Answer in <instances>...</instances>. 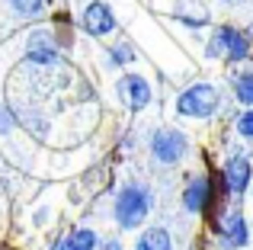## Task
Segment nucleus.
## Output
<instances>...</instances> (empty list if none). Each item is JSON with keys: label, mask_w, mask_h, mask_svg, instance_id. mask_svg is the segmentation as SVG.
Masks as SVG:
<instances>
[{"label": "nucleus", "mask_w": 253, "mask_h": 250, "mask_svg": "<svg viewBox=\"0 0 253 250\" xmlns=\"http://www.w3.org/2000/svg\"><path fill=\"white\" fill-rule=\"evenodd\" d=\"M13 128H16V116L6 103H0V135H10Z\"/></svg>", "instance_id": "18"}, {"label": "nucleus", "mask_w": 253, "mask_h": 250, "mask_svg": "<svg viewBox=\"0 0 253 250\" xmlns=\"http://www.w3.org/2000/svg\"><path fill=\"white\" fill-rule=\"evenodd\" d=\"M148 148H151V157H154L161 167H176V164H183V157L189 154V138L179 128H173V125H164V128H157L154 135H151Z\"/></svg>", "instance_id": "4"}, {"label": "nucleus", "mask_w": 253, "mask_h": 250, "mask_svg": "<svg viewBox=\"0 0 253 250\" xmlns=\"http://www.w3.org/2000/svg\"><path fill=\"white\" fill-rule=\"evenodd\" d=\"M61 61V48L58 45H26V64H39V68H51Z\"/></svg>", "instance_id": "12"}, {"label": "nucleus", "mask_w": 253, "mask_h": 250, "mask_svg": "<svg viewBox=\"0 0 253 250\" xmlns=\"http://www.w3.org/2000/svg\"><path fill=\"white\" fill-rule=\"evenodd\" d=\"M215 206V189H211V176L209 173H199L189 176L183 186V208L192 215H205L209 208Z\"/></svg>", "instance_id": "8"}, {"label": "nucleus", "mask_w": 253, "mask_h": 250, "mask_svg": "<svg viewBox=\"0 0 253 250\" xmlns=\"http://www.w3.org/2000/svg\"><path fill=\"white\" fill-rule=\"evenodd\" d=\"M250 189H253V183H250Z\"/></svg>", "instance_id": "22"}, {"label": "nucleus", "mask_w": 253, "mask_h": 250, "mask_svg": "<svg viewBox=\"0 0 253 250\" xmlns=\"http://www.w3.org/2000/svg\"><path fill=\"white\" fill-rule=\"evenodd\" d=\"M45 3H51V0H45Z\"/></svg>", "instance_id": "21"}, {"label": "nucleus", "mask_w": 253, "mask_h": 250, "mask_svg": "<svg viewBox=\"0 0 253 250\" xmlns=\"http://www.w3.org/2000/svg\"><path fill=\"white\" fill-rule=\"evenodd\" d=\"M250 51H253L250 36L244 29H237V26H231V23L218 26V29L211 32L209 45H205V55L209 58H221V61H228V64L247 61Z\"/></svg>", "instance_id": "2"}, {"label": "nucleus", "mask_w": 253, "mask_h": 250, "mask_svg": "<svg viewBox=\"0 0 253 250\" xmlns=\"http://www.w3.org/2000/svg\"><path fill=\"white\" fill-rule=\"evenodd\" d=\"M96 250H122V241L119 238H99Z\"/></svg>", "instance_id": "19"}, {"label": "nucleus", "mask_w": 253, "mask_h": 250, "mask_svg": "<svg viewBox=\"0 0 253 250\" xmlns=\"http://www.w3.org/2000/svg\"><path fill=\"white\" fill-rule=\"evenodd\" d=\"M173 19L183 23V26H189V29H202V26L211 23V16H209L205 6H196V10H183V6H176V10H173Z\"/></svg>", "instance_id": "13"}, {"label": "nucleus", "mask_w": 253, "mask_h": 250, "mask_svg": "<svg viewBox=\"0 0 253 250\" xmlns=\"http://www.w3.org/2000/svg\"><path fill=\"white\" fill-rule=\"evenodd\" d=\"M218 231H221L224 247H231V250H241V247L250 244V225H247V218H244L241 208H231V212L221 218V228H218Z\"/></svg>", "instance_id": "9"}, {"label": "nucleus", "mask_w": 253, "mask_h": 250, "mask_svg": "<svg viewBox=\"0 0 253 250\" xmlns=\"http://www.w3.org/2000/svg\"><path fill=\"white\" fill-rule=\"evenodd\" d=\"M221 3H244V0H221Z\"/></svg>", "instance_id": "20"}, {"label": "nucleus", "mask_w": 253, "mask_h": 250, "mask_svg": "<svg viewBox=\"0 0 253 250\" xmlns=\"http://www.w3.org/2000/svg\"><path fill=\"white\" fill-rule=\"evenodd\" d=\"M135 250H173V238L167 228L154 225V228H144L135 241Z\"/></svg>", "instance_id": "11"}, {"label": "nucleus", "mask_w": 253, "mask_h": 250, "mask_svg": "<svg viewBox=\"0 0 253 250\" xmlns=\"http://www.w3.org/2000/svg\"><path fill=\"white\" fill-rule=\"evenodd\" d=\"M81 29L90 39H106L119 29V16L106 0H90L81 13Z\"/></svg>", "instance_id": "5"}, {"label": "nucleus", "mask_w": 253, "mask_h": 250, "mask_svg": "<svg viewBox=\"0 0 253 250\" xmlns=\"http://www.w3.org/2000/svg\"><path fill=\"white\" fill-rule=\"evenodd\" d=\"M218 106H221V93H218V87H211L205 81L189 83L176 96V113L183 119H211L218 113Z\"/></svg>", "instance_id": "3"}, {"label": "nucleus", "mask_w": 253, "mask_h": 250, "mask_svg": "<svg viewBox=\"0 0 253 250\" xmlns=\"http://www.w3.org/2000/svg\"><path fill=\"white\" fill-rule=\"evenodd\" d=\"M116 93H119V103H125L131 113H141V109H148L151 100H154V90H151L148 77L135 74V71H128V74L119 77Z\"/></svg>", "instance_id": "7"}, {"label": "nucleus", "mask_w": 253, "mask_h": 250, "mask_svg": "<svg viewBox=\"0 0 253 250\" xmlns=\"http://www.w3.org/2000/svg\"><path fill=\"white\" fill-rule=\"evenodd\" d=\"M151 212H154V193H151V186H144L138 180L125 183L112 199V221H116L119 231L141 228Z\"/></svg>", "instance_id": "1"}, {"label": "nucleus", "mask_w": 253, "mask_h": 250, "mask_svg": "<svg viewBox=\"0 0 253 250\" xmlns=\"http://www.w3.org/2000/svg\"><path fill=\"white\" fill-rule=\"evenodd\" d=\"M218 180H221V193L244 196L250 189V183H253V164H250V157L247 154H231L228 161H224Z\"/></svg>", "instance_id": "6"}, {"label": "nucleus", "mask_w": 253, "mask_h": 250, "mask_svg": "<svg viewBox=\"0 0 253 250\" xmlns=\"http://www.w3.org/2000/svg\"><path fill=\"white\" fill-rule=\"evenodd\" d=\"M135 48H131L128 42H116V45H109L106 48V61H109V68H125V64H131L135 61Z\"/></svg>", "instance_id": "15"}, {"label": "nucleus", "mask_w": 253, "mask_h": 250, "mask_svg": "<svg viewBox=\"0 0 253 250\" xmlns=\"http://www.w3.org/2000/svg\"><path fill=\"white\" fill-rule=\"evenodd\" d=\"M237 135H241L244 141H253V109H244V113L237 116Z\"/></svg>", "instance_id": "17"}, {"label": "nucleus", "mask_w": 253, "mask_h": 250, "mask_svg": "<svg viewBox=\"0 0 253 250\" xmlns=\"http://www.w3.org/2000/svg\"><path fill=\"white\" fill-rule=\"evenodd\" d=\"M6 3H10V10L16 13V16H26V19L42 16V10L48 6L45 0H6Z\"/></svg>", "instance_id": "16"}, {"label": "nucleus", "mask_w": 253, "mask_h": 250, "mask_svg": "<svg viewBox=\"0 0 253 250\" xmlns=\"http://www.w3.org/2000/svg\"><path fill=\"white\" fill-rule=\"evenodd\" d=\"M96 244H99V234L93 228H74L58 241L55 250H96Z\"/></svg>", "instance_id": "10"}, {"label": "nucleus", "mask_w": 253, "mask_h": 250, "mask_svg": "<svg viewBox=\"0 0 253 250\" xmlns=\"http://www.w3.org/2000/svg\"><path fill=\"white\" fill-rule=\"evenodd\" d=\"M234 100L244 109H253V71H241L234 77Z\"/></svg>", "instance_id": "14"}]
</instances>
